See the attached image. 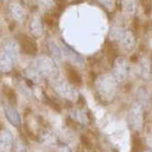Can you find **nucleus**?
<instances>
[{
	"mask_svg": "<svg viewBox=\"0 0 152 152\" xmlns=\"http://www.w3.org/2000/svg\"><path fill=\"white\" fill-rule=\"evenodd\" d=\"M117 81L113 74H104L95 80V90L104 102H111L116 95Z\"/></svg>",
	"mask_w": 152,
	"mask_h": 152,
	"instance_id": "nucleus-1",
	"label": "nucleus"
},
{
	"mask_svg": "<svg viewBox=\"0 0 152 152\" xmlns=\"http://www.w3.org/2000/svg\"><path fill=\"white\" fill-rule=\"evenodd\" d=\"M18 59V47L14 42H7L0 52V71L8 73L13 69Z\"/></svg>",
	"mask_w": 152,
	"mask_h": 152,
	"instance_id": "nucleus-2",
	"label": "nucleus"
},
{
	"mask_svg": "<svg viewBox=\"0 0 152 152\" xmlns=\"http://www.w3.org/2000/svg\"><path fill=\"white\" fill-rule=\"evenodd\" d=\"M38 74L47 78H56L58 75V67L52 59L41 56L36 60V67Z\"/></svg>",
	"mask_w": 152,
	"mask_h": 152,
	"instance_id": "nucleus-3",
	"label": "nucleus"
},
{
	"mask_svg": "<svg viewBox=\"0 0 152 152\" xmlns=\"http://www.w3.org/2000/svg\"><path fill=\"white\" fill-rule=\"evenodd\" d=\"M127 122L131 129L133 130H141L143 125V109L142 104L137 102L130 107L128 114H127Z\"/></svg>",
	"mask_w": 152,
	"mask_h": 152,
	"instance_id": "nucleus-4",
	"label": "nucleus"
},
{
	"mask_svg": "<svg viewBox=\"0 0 152 152\" xmlns=\"http://www.w3.org/2000/svg\"><path fill=\"white\" fill-rule=\"evenodd\" d=\"M54 90L58 95L65 99L73 100L77 96L75 87L67 81H57L54 84Z\"/></svg>",
	"mask_w": 152,
	"mask_h": 152,
	"instance_id": "nucleus-5",
	"label": "nucleus"
},
{
	"mask_svg": "<svg viewBox=\"0 0 152 152\" xmlns=\"http://www.w3.org/2000/svg\"><path fill=\"white\" fill-rule=\"evenodd\" d=\"M128 75V65L123 57H118L113 67V76L118 83L124 82Z\"/></svg>",
	"mask_w": 152,
	"mask_h": 152,
	"instance_id": "nucleus-6",
	"label": "nucleus"
},
{
	"mask_svg": "<svg viewBox=\"0 0 152 152\" xmlns=\"http://www.w3.org/2000/svg\"><path fill=\"white\" fill-rule=\"evenodd\" d=\"M8 11L11 16L18 21H23L26 16V11L23 4L19 0H10L8 2Z\"/></svg>",
	"mask_w": 152,
	"mask_h": 152,
	"instance_id": "nucleus-7",
	"label": "nucleus"
},
{
	"mask_svg": "<svg viewBox=\"0 0 152 152\" xmlns=\"http://www.w3.org/2000/svg\"><path fill=\"white\" fill-rule=\"evenodd\" d=\"M117 41L120 43L122 48L127 52H130V51L133 50L135 48V45H136V39H135L134 34L130 29L126 28L122 31V34L120 35L119 39Z\"/></svg>",
	"mask_w": 152,
	"mask_h": 152,
	"instance_id": "nucleus-8",
	"label": "nucleus"
},
{
	"mask_svg": "<svg viewBox=\"0 0 152 152\" xmlns=\"http://www.w3.org/2000/svg\"><path fill=\"white\" fill-rule=\"evenodd\" d=\"M19 43H20L21 51H23L24 54H26V55L34 56L38 52V46H37L36 42L33 41L31 38H28V37H26L24 35H20Z\"/></svg>",
	"mask_w": 152,
	"mask_h": 152,
	"instance_id": "nucleus-9",
	"label": "nucleus"
},
{
	"mask_svg": "<svg viewBox=\"0 0 152 152\" xmlns=\"http://www.w3.org/2000/svg\"><path fill=\"white\" fill-rule=\"evenodd\" d=\"M62 51H63V53H64V56L70 61V62L74 63L76 65L84 64V60H83V58L81 56L63 41H62Z\"/></svg>",
	"mask_w": 152,
	"mask_h": 152,
	"instance_id": "nucleus-10",
	"label": "nucleus"
},
{
	"mask_svg": "<svg viewBox=\"0 0 152 152\" xmlns=\"http://www.w3.org/2000/svg\"><path fill=\"white\" fill-rule=\"evenodd\" d=\"M136 73L142 79H148L151 74V63L148 58H141L136 66Z\"/></svg>",
	"mask_w": 152,
	"mask_h": 152,
	"instance_id": "nucleus-11",
	"label": "nucleus"
},
{
	"mask_svg": "<svg viewBox=\"0 0 152 152\" xmlns=\"http://www.w3.org/2000/svg\"><path fill=\"white\" fill-rule=\"evenodd\" d=\"M4 114L7 121L10 123L13 127H19L20 125V116H19L18 110L12 105H4Z\"/></svg>",
	"mask_w": 152,
	"mask_h": 152,
	"instance_id": "nucleus-12",
	"label": "nucleus"
},
{
	"mask_svg": "<svg viewBox=\"0 0 152 152\" xmlns=\"http://www.w3.org/2000/svg\"><path fill=\"white\" fill-rule=\"evenodd\" d=\"M12 147V135L8 130L0 131V152H10Z\"/></svg>",
	"mask_w": 152,
	"mask_h": 152,
	"instance_id": "nucleus-13",
	"label": "nucleus"
},
{
	"mask_svg": "<svg viewBox=\"0 0 152 152\" xmlns=\"http://www.w3.org/2000/svg\"><path fill=\"white\" fill-rule=\"evenodd\" d=\"M29 31L31 36L35 39H39L43 36L44 28H43V21L40 16H34L29 23Z\"/></svg>",
	"mask_w": 152,
	"mask_h": 152,
	"instance_id": "nucleus-14",
	"label": "nucleus"
},
{
	"mask_svg": "<svg viewBox=\"0 0 152 152\" xmlns=\"http://www.w3.org/2000/svg\"><path fill=\"white\" fill-rule=\"evenodd\" d=\"M69 115L73 121H75L76 123H78L80 125H87L88 121H89L86 113L84 111H82L81 109H78V107L71 110L69 112Z\"/></svg>",
	"mask_w": 152,
	"mask_h": 152,
	"instance_id": "nucleus-15",
	"label": "nucleus"
},
{
	"mask_svg": "<svg viewBox=\"0 0 152 152\" xmlns=\"http://www.w3.org/2000/svg\"><path fill=\"white\" fill-rule=\"evenodd\" d=\"M122 8L126 14L132 15L136 10V1L135 0H122Z\"/></svg>",
	"mask_w": 152,
	"mask_h": 152,
	"instance_id": "nucleus-16",
	"label": "nucleus"
},
{
	"mask_svg": "<svg viewBox=\"0 0 152 152\" xmlns=\"http://www.w3.org/2000/svg\"><path fill=\"white\" fill-rule=\"evenodd\" d=\"M48 50H49V53L50 55L52 56L54 60H58L60 59L61 57V51H60V48L56 45L54 42H49L48 43Z\"/></svg>",
	"mask_w": 152,
	"mask_h": 152,
	"instance_id": "nucleus-17",
	"label": "nucleus"
},
{
	"mask_svg": "<svg viewBox=\"0 0 152 152\" xmlns=\"http://www.w3.org/2000/svg\"><path fill=\"white\" fill-rule=\"evenodd\" d=\"M3 92H4V94H5L7 100H8L11 104H15L16 102V94H15V91H14L12 88H10L9 86H4Z\"/></svg>",
	"mask_w": 152,
	"mask_h": 152,
	"instance_id": "nucleus-18",
	"label": "nucleus"
},
{
	"mask_svg": "<svg viewBox=\"0 0 152 152\" xmlns=\"http://www.w3.org/2000/svg\"><path fill=\"white\" fill-rule=\"evenodd\" d=\"M67 75L68 78L70 79V81L72 83H79L80 82V77L77 75V73L72 69H67Z\"/></svg>",
	"mask_w": 152,
	"mask_h": 152,
	"instance_id": "nucleus-19",
	"label": "nucleus"
},
{
	"mask_svg": "<svg viewBox=\"0 0 152 152\" xmlns=\"http://www.w3.org/2000/svg\"><path fill=\"white\" fill-rule=\"evenodd\" d=\"M97 1L109 10H112L115 7V0H97Z\"/></svg>",
	"mask_w": 152,
	"mask_h": 152,
	"instance_id": "nucleus-20",
	"label": "nucleus"
},
{
	"mask_svg": "<svg viewBox=\"0 0 152 152\" xmlns=\"http://www.w3.org/2000/svg\"><path fill=\"white\" fill-rule=\"evenodd\" d=\"M58 152H71V149L67 145H65V144H62V145L59 146Z\"/></svg>",
	"mask_w": 152,
	"mask_h": 152,
	"instance_id": "nucleus-21",
	"label": "nucleus"
}]
</instances>
